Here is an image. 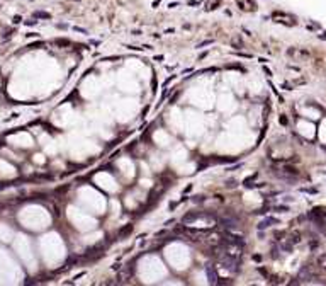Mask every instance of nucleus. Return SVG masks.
I'll list each match as a JSON object with an SVG mask.
<instances>
[{
  "mask_svg": "<svg viewBox=\"0 0 326 286\" xmlns=\"http://www.w3.org/2000/svg\"><path fill=\"white\" fill-rule=\"evenodd\" d=\"M34 19H51V14L38 10V12H34Z\"/></svg>",
  "mask_w": 326,
  "mask_h": 286,
  "instance_id": "0eeeda50",
  "label": "nucleus"
},
{
  "mask_svg": "<svg viewBox=\"0 0 326 286\" xmlns=\"http://www.w3.org/2000/svg\"><path fill=\"white\" fill-rule=\"evenodd\" d=\"M180 5V2H172V4H168V9H177Z\"/></svg>",
  "mask_w": 326,
  "mask_h": 286,
  "instance_id": "4468645a",
  "label": "nucleus"
},
{
  "mask_svg": "<svg viewBox=\"0 0 326 286\" xmlns=\"http://www.w3.org/2000/svg\"><path fill=\"white\" fill-rule=\"evenodd\" d=\"M133 232V225H126V226H122V228L117 232V237L119 238H122L124 235H128V233H131Z\"/></svg>",
  "mask_w": 326,
  "mask_h": 286,
  "instance_id": "39448f33",
  "label": "nucleus"
},
{
  "mask_svg": "<svg viewBox=\"0 0 326 286\" xmlns=\"http://www.w3.org/2000/svg\"><path fill=\"white\" fill-rule=\"evenodd\" d=\"M158 5H160V0H155V2H153V7H155V9H156V7H158Z\"/></svg>",
  "mask_w": 326,
  "mask_h": 286,
  "instance_id": "393cba45",
  "label": "nucleus"
},
{
  "mask_svg": "<svg viewBox=\"0 0 326 286\" xmlns=\"http://www.w3.org/2000/svg\"><path fill=\"white\" fill-rule=\"evenodd\" d=\"M55 43L58 44V46H70V44H72V43L68 41V39H56Z\"/></svg>",
  "mask_w": 326,
  "mask_h": 286,
  "instance_id": "f8f14e48",
  "label": "nucleus"
},
{
  "mask_svg": "<svg viewBox=\"0 0 326 286\" xmlns=\"http://www.w3.org/2000/svg\"><path fill=\"white\" fill-rule=\"evenodd\" d=\"M235 186H236V182H235V181H229V182L226 184V187H229V189H231V187H235Z\"/></svg>",
  "mask_w": 326,
  "mask_h": 286,
  "instance_id": "a211bd4d",
  "label": "nucleus"
},
{
  "mask_svg": "<svg viewBox=\"0 0 326 286\" xmlns=\"http://www.w3.org/2000/svg\"><path fill=\"white\" fill-rule=\"evenodd\" d=\"M187 4H189V5H199V2H197V0H189Z\"/></svg>",
  "mask_w": 326,
  "mask_h": 286,
  "instance_id": "4be33fe9",
  "label": "nucleus"
},
{
  "mask_svg": "<svg viewBox=\"0 0 326 286\" xmlns=\"http://www.w3.org/2000/svg\"><path fill=\"white\" fill-rule=\"evenodd\" d=\"M214 43V39H206V41H201V43H197V46L195 48H204V46H211V44Z\"/></svg>",
  "mask_w": 326,
  "mask_h": 286,
  "instance_id": "9b49d317",
  "label": "nucleus"
},
{
  "mask_svg": "<svg viewBox=\"0 0 326 286\" xmlns=\"http://www.w3.org/2000/svg\"><path fill=\"white\" fill-rule=\"evenodd\" d=\"M206 273H207V279H209L211 284H218V273H216V267L212 264H207L206 266Z\"/></svg>",
  "mask_w": 326,
  "mask_h": 286,
  "instance_id": "f03ea898",
  "label": "nucleus"
},
{
  "mask_svg": "<svg viewBox=\"0 0 326 286\" xmlns=\"http://www.w3.org/2000/svg\"><path fill=\"white\" fill-rule=\"evenodd\" d=\"M277 223H279L277 218L267 216V218H263V220L258 223V230H265V228H268V226H272V225H277Z\"/></svg>",
  "mask_w": 326,
  "mask_h": 286,
  "instance_id": "7ed1b4c3",
  "label": "nucleus"
},
{
  "mask_svg": "<svg viewBox=\"0 0 326 286\" xmlns=\"http://www.w3.org/2000/svg\"><path fill=\"white\" fill-rule=\"evenodd\" d=\"M238 7H240L241 10H246V7H244V4H243V2H241V0H240V2H238Z\"/></svg>",
  "mask_w": 326,
  "mask_h": 286,
  "instance_id": "aec40b11",
  "label": "nucleus"
},
{
  "mask_svg": "<svg viewBox=\"0 0 326 286\" xmlns=\"http://www.w3.org/2000/svg\"><path fill=\"white\" fill-rule=\"evenodd\" d=\"M263 72H265V73L268 75V77H270V75H272V72H270V70H268V68H267L265 65H263Z\"/></svg>",
  "mask_w": 326,
  "mask_h": 286,
  "instance_id": "412c9836",
  "label": "nucleus"
},
{
  "mask_svg": "<svg viewBox=\"0 0 326 286\" xmlns=\"http://www.w3.org/2000/svg\"><path fill=\"white\" fill-rule=\"evenodd\" d=\"M274 209H275V211H287L289 208H287V206H275Z\"/></svg>",
  "mask_w": 326,
  "mask_h": 286,
  "instance_id": "2eb2a0df",
  "label": "nucleus"
},
{
  "mask_svg": "<svg viewBox=\"0 0 326 286\" xmlns=\"http://www.w3.org/2000/svg\"><path fill=\"white\" fill-rule=\"evenodd\" d=\"M219 223H221V226H223L224 230H236L238 228V221L235 220V218H229V216H226V218H221L219 220Z\"/></svg>",
  "mask_w": 326,
  "mask_h": 286,
  "instance_id": "f257e3e1",
  "label": "nucleus"
},
{
  "mask_svg": "<svg viewBox=\"0 0 326 286\" xmlns=\"http://www.w3.org/2000/svg\"><path fill=\"white\" fill-rule=\"evenodd\" d=\"M26 24H27V26H36L38 21H36V19H32V21H26Z\"/></svg>",
  "mask_w": 326,
  "mask_h": 286,
  "instance_id": "f3484780",
  "label": "nucleus"
},
{
  "mask_svg": "<svg viewBox=\"0 0 326 286\" xmlns=\"http://www.w3.org/2000/svg\"><path fill=\"white\" fill-rule=\"evenodd\" d=\"M73 31H77V32H82V34H88L83 27H78V26H73Z\"/></svg>",
  "mask_w": 326,
  "mask_h": 286,
  "instance_id": "ddd939ff",
  "label": "nucleus"
},
{
  "mask_svg": "<svg viewBox=\"0 0 326 286\" xmlns=\"http://www.w3.org/2000/svg\"><path fill=\"white\" fill-rule=\"evenodd\" d=\"M21 21H22L21 15H15V17H14V24H17V22H21Z\"/></svg>",
  "mask_w": 326,
  "mask_h": 286,
  "instance_id": "6ab92c4d",
  "label": "nucleus"
},
{
  "mask_svg": "<svg viewBox=\"0 0 326 286\" xmlns=\"http://www.w3.org/2000/svg\"><path fill=\"white\" fill-rule=\"evenodd\" d=\"M258 271H260V273H262V274H263V276H267V271H265V269H262V267H258Z\"/></svg>",
  "mask_w": 326,
  "mask_h": 286,
  "instance_id": "a878e982",
  "label": "nucleus"
},
{
  "mask_svg": "<svg viewBox=\"0 0 326 286\" xmlns=\"http://www.w3.org/2000/svg\"><path fill=\"white\" fill-rule=\"evenodd\" d=\"M318 266L323 269H326V254H323V256L318 257Z\"/></svg>",
  "mask_w": 326,
  "mask_h": 286,
  "instance_id": "1a4fd4ad",
  "label": "nucleus"
},
{
  "mask_svg": "<svg viewBox=\"0 0 326 286\" xmlns=\"http://www.w3.org/2000/svg\"><path fill=\"white\" fill-rule=\"evenodd\" d=\"M292 247H294V245H292L291 242H287V243H280V245H279V249H280V250H284V252H291V250H292Z\"/></svg>",
  "mask_w": 326,
  "mask_h": 286,
  "instance_id": "6e6552de",
  "label": "nucleus"
},
{
  "mask_svg": "<svg viewBox=\"0 0 326 286\" xmlns=\"http://www.w3.org/2000/svg\"><path fill=\"white\" fill-rule=\"evenodd\" d=\"M289 242H291L292 245L299 243V242H301V233H299V232H292V233L289 235Z\"/></svg>",
  "mask_w": 326,
  "mask_h": 286,
  "instance_id": "423d86ee",
  "label": "nucleus"
},
{
  "mask_svg": "<svg viewBox=\"0 0 326 286\" xmlns=\"http://www.w3.org/2000/svg\"><path fill=\"white\" fill-rule=\"evenodd\" d=\"M39 46H43V43L39 41V43H34V44H29L27 48H31V49H34V48H39Z\"/></svg>",
  "mask_w": 326,
  "mask_h": 286,
  "instance_id": "dca6fc26",
  "label": "nucleus"
},
{
  "mask_svg": "<svg viewBox=\"0 0 326 286\" xmlns=\"http://www.w3.org/2000/svg\"><path fill=\"white\" fill-rule=\"evenodd\" d=\"M112 269H114V271H121V266L119 264H114V266H112Z\"/></svg>",
  "mask_w": 326,
  "mask_h": 286,
  "instance_id": "5701e85b",
  "label": "nucleus"
},
{
  "mask_svg": "<svg viewBox=\"0 0 326 286\" xmlns=\"http://www.w3.org/2000/svg\"><path fill=\"white\" fill-rule=\"evenodd\" d=\"M219 4H221L219 0H214V2H209V4H207V7H206V10H214V9H218V7H219Z\"/></svg>",
  "mask_w": 326,
  "mask_h": 286,
  "instance_id": "9d476101",
  "label": "nucleus"
},
{
  "mask_svg": "<svg viewBox=\"0 0 326 286\" xmlns=\"http://www.w3.org/2000/svg\"><path fill=\"white\" fill-rule=\"evenodd\" d=\"M280 123H282V124H287V119H285L284 116H280Z\"/></svg>",
  "mask_w": 326,
  "mask_h": 286,
  "instance_id": "b1692460",
  "label": "nucleus"
},
{
  "mask_svg": "<svg viewBox=\"0 0 326 286\" xmlns=\"http://www.w3.org/2000/svg\"><path fill=\"white\" fill-rule=\"evenodd\" d=\"M202 216H206V215L201 213V211H190V213H187V215L182 218V223H190V221L197 220V218H202Z\"/></svg>",
  "mask_w": 326,
  "mask_h": 286,
  "instance_id": "20e7f679",
  "label": "nucleus"
}]
</instances>
